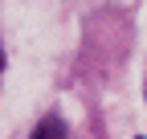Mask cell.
<instances>
[{
	"instance_id": "1",
	"label": "cell",
	"mask_w": 147,
	"mask_h": 139,
	"mask_svg": "<svg viewBox=\"0 0 147 139\" xmlns=\"http://www.w3.org/2000/svg\"><path fill=\"white\" fill-rule=\"evenodd\" d=\"M33 139H65V127H61V119H45V123L33 131Z\"/></svg>"
}]
</instances>
